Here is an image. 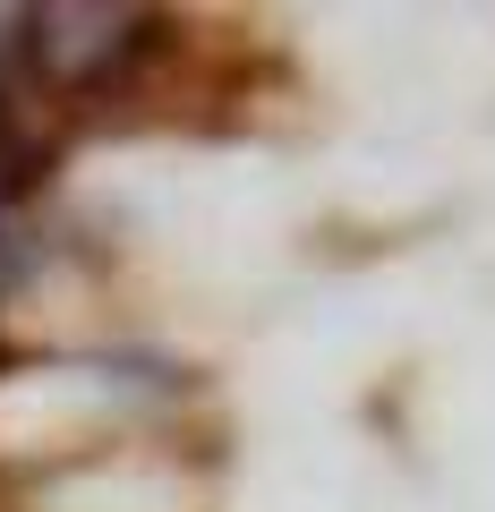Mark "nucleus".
<instances>
[{
	"instance_id": "f257e3e1",
	"label": "nucleus",
	"mask_w": 495,
	"mask_h": 512,
	"mask_svg": "<svg viewBox=\"0 0 495 512\" xmlns=\"http://www.w3.org/2000/svg\"><path fill=\"white\" fill-rule=\"evenodd\" d=\"M18 35L52 77L103 86L111 69H129L154 43V18H137V9H35V18H18Z\"/></svg>"
}]
</instances>
